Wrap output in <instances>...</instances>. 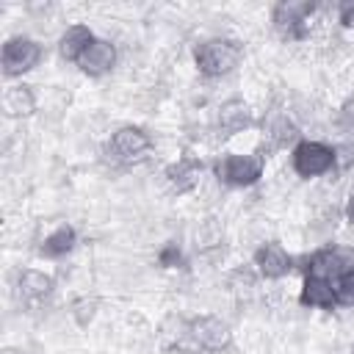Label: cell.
I'll list each match as a JSON object with an SVG mask.
<instances>
[{
    "instance_id": "cell-1",
    "label": "cell",
    "mask_w": 354,
    "mask_h": 354,
    "mask_svg": "<svg viewBox=\"0 0 354 354\" xmlns=\"http://www.w3.org/2000/svg\"><path fill=\"white\" fill-rule=\"evenodd\" d=\"M243 61V41L232 36H207L194 47V66L202 77L218 80L232 75Z\"/></svg>"
},
{
    "instance_id": "cell-2",
    "label": "cell",
    "mask_w": 354,
    "mask_h": 354,
    "mask_svg": "<svg viewBox=\"0 0 354 354\" xmlns=\"http://www.w3.org/2000/svg\"><path fill=\"white\" fill-rule=\"evenodd\" d=\"M183 337L188 340V346L199 354H221V351H230L232 346V329L227 321H221L218 315H210V313H202V315H194L183 324Z\"/></svg>"
},
{
    "instance_id": "cell-3",
    "label": "cell",
    "mask_w": 354,
    "mask_h": 354,
    "mask_svg": "<svg viewBox=\"0 0 354 354\" xmlns=\"http://www.w3.org/2000/svg\"><path fill=\"white\" fill-rule=\"evenodd\" d=\"M290 169L299 180H315L337 171L335 144H326L318 138H301L290 149Z\"/></svg>"
},
{
    "instance_id": "cell-4",
    "label": "cell",
    "mask_w": 354,
    "mask_h": 354,
    "mask_svg": "<svg viewBox=\"0 0 354 354\" xmlns=\"http://www.w3.org/2000/svg\"><path fill=\"white\" fill-rule=\"evenodd\" d=\"M152 147H155V141L141 124H122L105 141V155H108L111 163L127 169V166H136V163L147 160Z\"/></svg>"
},
{
    "instance_id": "cell-5",
    "label": "cell",
    "mask_w": 354,
    "mask_h": 354,
    "mask_svg": "<svg viewBox=\"0 0 354 354\" xmlns=\"http://www.w3.org/2000/svg\"><path fill=\"white\" fill-rule=\"evenodd\" d=\"M315 11V0H279L271 6V28L282 41H304Z\"/></svg>"
},
{
    "instance_id": "cell-6",
    "label": "cell",
    "mask_w": 354,
    "mask_h": 354,
    "mask_svg": "<svg viewBox=\"0 0 354 354\" xmlns=\"http://www.w3.org/2000/svg\"><path fill=\"white\" fill-rule=\"evenodd\" d=\"M263 171H266V155H252V152H227L213 163L216 180L227 188H252L260 183Z\"/></svg>"
},
{
    "instance_id": "cell-7",
    "label": "cell",
    "mask_w": 354,
    "mask_h": 354,
    "mask_svg": "<svg viewBox=\"0 0 354 354\" xmlns=\"http://www.w3.org/2000/svg\"><path fill=\"white\" fill-rule=\"evenodd\" d=\"M296 268L304 274H315V277H326L335 279L346 271H354V246H343V243H326L313 249L304 257H296Z\"/></svg>"
},
{
    "instance_id": "cell-8",
    "label": "cell",
    "mask_w": 354,
    "mask_h": 354,
    "mask_svg": "<svg viewBox=\"0 0 354 354\" xmlns=\"http://www.w3.org/2000/svg\"><path fill=\"white\" fill-rule=\"evenodd\" d=\"M44 58V47L30 39V36H8L3 41V50H0V66H3V77L14 80V77H22L28 72H33Z\"/></svg>"
},
{
    "instance_id": "cell-9",
    "label": "cell",
    "mask_w": 354,
    "mask_h": 354,
    "mask_svg": "<svg viewBox=\"0 0 354 354\" xmlns=\"http://www.w3.org/2000/svg\"><path fill=\"white\" fill-rule=\"evenodd\" d=\"M252 266H254V271H257L260 279H266V282H279V279H285L288 274L296 271V257L288 254V249H285L282 243L266 241V243H260V246L254 249Z\"/></svg>"
},
{
    "instance_id": "cell-10",
    "label": "cell",
    "mask_w": 354,
    "mask_h": 354,
    "mask_svg": "<svg viewBox=\"0 0 354 354\" xmlns=\"http://www.w3.org/2000/svg\"><path fill=\"white\" fill-rule=\"evenodd\" d=\"M213 127L221 138H232L243 130H252L257 127V116L252 111V105L243 100V97H230L224 100L218 108H216V119H213Z\"/></svg>"
},
{
    "instance_id": "cell-11",
    "label": "cell",
    "mask_w": 354,
    "mask_h": 354,
    "mask_svg": "<svg viewBox=\"0 0 354 354\" xmlns=\"http://www.w3.org/2000/svg\"><path fill=\"white\" fill-rule=\"evenodd\" d=\"M202 174H205V160H202L199 155H191V152L180 155L177 160H171V163L163 169V180H166V185H169L177 196L196 191Z\"/></svg>"
},
{
    "instance_id": "cell-12",
    "label": "cell",
    "mask_w": 354,
    "mask_h": 354,
    "mask_svg": "<svg viewBox=\"0 0 354 354\" xmlns=\"http://www.w3.org/2000/svg\"><path fill=\"white\" fill-rule=\"evenodd\" d=\"M263 127V138H266V147L271 152L277 149H293L299 141H301V127L296 124V119L288 113V111H271L268 116H263L260 122Z\"/></svg>"
},
{
    "instance_id": "cell-13",
    "label": "cell",
    "mask_w": 354,
    "mask_h": 354,
    "mask_svg": "<svg viewBox=\"0 0 354 354\" xmlns=\"http://www.w3.org/2000/svg\"><path fill=\"white\" fill-rule=\"evenodd\" d=\"M116 61H119V50L111 39H102L97 36L91 41V47L83 53V58L77 61V69L86 75V77H105L116 69Z\"/></svg>"
},
{
    "instance_id": "cell-14",
    "label": "cell",
    "mask_w": 354,
    "mask_h": 354,
    "mask_svg": "<svg viewBox=\"0 0 354 354\" xmlns=\"http://www.w3.org/2000/svg\"><path fill=\"white\" fill-rule=\"evenodd\" d=\"M299 304L307 307V310H324V313L337 310L332 279L315 277V274H304L301 277V288H299Z\"/></svg>"
},
{
    "instance_id": "cell-15",
    "label": "cell",
    "mask_w": 354,
    "mask_h": 354,
    "mask_svg": "<svg viewBox=\"0 0 354 354\" xmlns=\"http://www.w3.org/2000/svg\"><path fill=\"white\" fill-rule=\"evenodd\" d=\"M14 288H17V296L22 301H44L55 290V277L41 271V268H22L17 274Z\"/></svg>"
},
{
    "instance_id": "cell-16",
    "label": "cell",
    "mask_w": 354,
    "mask_h": 354,
    "mask_svg": "<svg viewBox=\"0 0 354 354\" xmlns=\"http://www.w3.org/2000/svg\"><path fill=\"white\" fill-rule=\"evenodd\" d=\"M94 39H97V36H94V30H91L88 25L75 22V25H69V28L58 36V55H61L66 64H75V66H77V61L83 58V53L91 47Z\"/></svg>"
},
{
    "instance_id": "cell-17",
    "label": "cell",
    "mask_w": 354,
    "mask_h": 354,
    "mask_svg": "<svg viewBox=\"0 0 354 354\" xmlns=\"http://www.w3.org/2000/svg\"><path fill=\"white\" fill-rule=\"evenodd\" d=\"M77 246V230L72 224H58L55 230H50L41 243H39V257L44 260H64L66 254H72Z\"/></svg>"
},
{
    "instance_id": "cell-18",
    "label": "cell",
    "mask_w": 354,
    "mask_h": 354,
    "mask_svg": "<svg viewBox=\"0 0 354 354\" xmlns=\"http://www.w3.org/2000/svg\"><path fill=\"white\" fill-rule=\"evenodd\" d=\"M36 108H39V100H36L33 86L14 83L3 91V111L8 119H28L36 113Z\"/></svg>"
},
{
    "instance_id": "cell-19",
    "label": "cell",
    "mask_w": 354,
    "mask_h": 354,
    "mask_svg": "<svg viewBox=\"0 0 354 354\" xmlns=\"http://www.w3.org/2000/svg\"><path fill=\"white\" fill-rule=\"evenodd\" d=\"M155 260H158V266H160V268H166V271H174V268H185V263H188V254H185L183 243H180L177 238H171V241H166V243L158 249Z\"/></svg>"
},
{
    "instance_id": "cell-20",
    "label": "cell",
    "mask_w": 354,
    "mask_h": 354,
    "mask_svg": "<svg viewBox=\"0 0 354 354\" xmlns=\"http://www.w3.org/2000/svg\"><path fill=\"white\" fill-rule=\"evenodd\" d=\"M337 307H354V271H346L332 279Z\"/></svg>"
},
{
    "instance_id": "cell-21",
    "label": "cell",
    "mask_w": 354,
    "mask_h": 354,
    "mask_svg": "<svg viewBox=\"0 0 354 354\" xmlns=\"http://www.w3.org/2000/svg\"><path fill=\"white\" fill-rule=\"evenodd\" d=\"M335 127L343 136H354V97H348L337 111H335Z\"/></svg>"
},
{
    "instance_id": "cell-22",
    "label": "cell",
    "mask_w": 354,
    "mask_h": 354,
    "mask_svg": "<svg viewBox=\"0 0 354 354\" xmlns=\"http://www.w3.org/2000/svg\"><path fill=\"white\" fill-rule=\"evenodd\" d=\"M257 279H260V277H257L254 266H238V268L230 274V285H232L235 290H249V288H254Z\"/></svg>"
},
{
    "instance_id": "cell-23",
    "label": "cell",
    "mask_w": 354,
    "mask_h": 354,
    "mask_svg": "<svg viewBox=\"0 0 354 354\" xmlns=\"http://www.w3.org/2000/svg\"><path fill=\"white\" fill-rule=\"evenodd\" d=\"M337 155V171H348L354 166V136H343L340 144H335Z\"/></svg>"
},
{
    "instance_id": "cell-24",
    "label": "cell",
    "mask_w": 354,
    "mask_h": 354,
    "mask_svg": "<svg viewBox=\"0 0 354 354\" xmlns=\"http://www.w3.org/2000/svg\"><path fill=\"white\" fill-rule=\"evenodd\" d=\"M97 313V301L94 299H77L72 304V318L77 321V326H86Z\"/></svg>"
},
{
    "instance_id": "cell-25",
    "label": "cell",
    "mask_w": 354,
    "mask_h": 354,
    "mask_svg": "<svg viewBox=\"0 0 354 354\" xmlns=\"http://www.w3.org/2000/svg\"><path fill=\"white\" fill-rule=\"evenodd\" d=\"M337 22L346 30H354V3H340L337 6Z\"/></svg>"
},
{
    "instance_id": "cell-26",
    "label": "cell",
    "mask_w": 354,
    "mask_h": 354,
    "mask_svg": "<svg viewBox=\"0 0 354 354\" xmlns=\"http://www.w3.org/2000/svg\"><path fill=\"white\" fill-rule=\"evenodd\" d=\"M343 213H346V221L354 227V191H351V196H348V202H346V210H343Z\"/></svg>"
},
{
    "instance_id": "cell-27",
    "label": "cell",
    "mask_w": 354,
    "mask_h": 354,
    "mask_svg": "<svg viewBox=\"0 0 354 354\" xmlns=\"http://www.w3.org/2000/svg\"><path fill=\"white\" fill-rule=\"evenodd\" d=\"M351 354H354V340H351Z\"/></svg>"
}]
</instances>
